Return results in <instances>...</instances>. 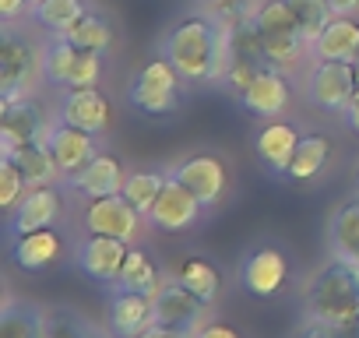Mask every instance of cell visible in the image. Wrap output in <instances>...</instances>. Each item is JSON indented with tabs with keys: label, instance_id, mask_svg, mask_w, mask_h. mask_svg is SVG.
<instances>
[{
	"label": "cell",
	"instance_id": "6da1fadb",
	"mask_svg": "<svg viewBox=\"0 0 359 338\" xmlns=\"http://www.w3.org/2000/svg\"><path fill=\"white\" fill-rule=\"evenodd\" d=\"M162 57L184 74L191 85H215L226 81V71L233 64V46L229 32L219 29L205 11L180 18L165 39H162Z\"/></svg>",
	"mask_w": 359,
	"mask_h": 338
},
{
	"label": "cell",
	"instance_id": "7a4b0ae2",
	"mask_svg": "<svg viewBox=\"0 0 359 338\" xmlns=\"http://www.w3.org/2000/svg\"><path fill=\"white\" fill-rule=\"evenodd\" d=\"M306 320L341 338L359 334V257L331 254L306 289Z\"/></svg>",
	"mask_w": 359,
	"mask_h": 338
},
{
	"label": "cell",
	"instance_id": "3957f363",
	"mask_svg": "<svg viewBox=\"0 0 359 338\" xmlns=\"http://www.w3.org/2000/svg\"><path fill=\"white\" fill-rule=\"evenodd\" d=\"M102 78V53L81 50L64 36H50L43 46V81L57 88H95Z\"/></svg>",
	"mask_w": 359,
	"mask_h": 338
},
{
	"label": "cell",
	"instance_id": "277c9868",
	"mask_svg": "<svg viewBox=\"0 0 359 338\" xmlns=\"http://www.w3.org/2000/svg\"><path fill=\"white\" fill-rule=\"evenodd\" d=\"M180 92H184V74L165 57H155L127 85V102L141 109L144 116H169L180 106Z\"/></svg>",
	"mask_w": 359,
	"mask_h": 338
},
{
	"label": "cell",
	"instance_id": "5b68a950",
	"mask_svg": "<svg viewBox=\"0 0 359 338\" xmlns=\"http://www.w3.org/2000/svg\"><path fill=\"white\" fill-rule=\"evenodd\" d=\"M36 74H43V50H36L18 29H4L0 32V95L22 99Z\"/></svg>",
	"mask_w": 359,
	"mask_h": 338
},
{
	"label": "cell",
	"instance_id": "8992f818",
	"mask_svg": "<svg viewBox=\"0 0 359 338\" xmlns=\"http://www.w3.org/2000/svg\"><path fill=\"white\" fill-rule=\"evenodd\" d=\"M148 226V215L141 208H134L123 194H109V198H92L85 205V229L99 233V236H116L123 243H137L141 233Z\"/></svg>",
	"mask_w": 359,
	"mask_h": 338
},
{
	"label": "cell",
	"instance_id": "52a82bcc",
	"mask_svg": "<svg viewBox=\"0 0 359 338\" xmlns=\"http://www.w3.org/2000/svg\"><path fill=\"white\" fill-rule=\"evenodd\" d=\"M355 95V67L345 60H313L306 71V99L317 109L341 113Z\"/></svg>",
	"mask_w": 359,
	"mask_h": 338
},
{
	"label": "cell",
	"instance_id": "ba28073f",
	"mask_svg": "<svg viewBox=\"0 0 359 338\" xmlns=\"http://www.w3.org/2000/svg\"><path fill=\"white\" fill-rule=\"evenodd\" d=\"M172 177L184 184L205 208H215L226 198V187H229L226 162L219 155H212V151H198V155L184 158V162L172 169Z\"/></svg>",
	"mask_w": 359,
	"mask_h": 338
},
{
	"label": "cell",
	"instance_id": "9c48e42d",
	"mask_svg": "<svg viewBox=\"0 0 359 338\" xmlns=\"http://www.w3.org/2000/svg\"><path fill=\"white\" fill-rule=\"evenodd\" d=\"M50 120L43 113L39 102H32L29 95L22 99H0V148L11 151L25 141H39L50 134Z\"/></svg>",
	"mask_w": 359,
	"mask_h": 338
},
{
	"label": "cell",
	"instance_id": "30bf717a",
	"mask_svg": "<svg viewBox=\"0 0 359 338\" xmlns=\"http://www.w3.org/2000/svg\"><path fill=\"white\" fill-rule=\"evenodd\" d=\"M201 215H205V205L176 177H169L165 191L158 194V201L148 212V226H155L162 233H187V229H194L201 222Z\"/></svg>",
	"mask_w": 359,
	"mask_h": 338
},
{
	"label": "cell",
	"instance_id": "8fae6325",
	"mask_svg": "<svg viewBox=\"0 0 359 338\" xmlns=\"http://www.w3.org/2000/svg\"><path fill=\"white\" fill-rule=\"evenodd\" d=\"M236 99H240V106H243L250 116L278 120V116L289 109V102H292L289 74H285V71H278V67H271V64H264V67L257 71L254 85H250L243 95H236Z\"/></svg>",
	"mask_w": 359,
	"mask_h": 338
},
{
	"label": "cell",
	"instance_id": "7c38bea8",
	"mask_svg": "<svg viewBox=\"0 0 359 338\" xmlns=\"http://www.w3.org/2000/svg\"><path fill=\"white\" fill-rule=\"evenodd\" d=\"M127 254H130V243H123V240H116V236L88 233L85 243L78 247V268H81L92 282H99V285H116Z\"/></svg>",
	"mask_w": 359,
	"mask_h": 338
},
{
	"label": "cell",
	"instance_id": "4fadbf2b",
	"mask_svg": "<svg viewBox=\"0 0 359 338\" xmlns=\"http://www.w3.org/2000/svg\"><path fill=\"white\" fill-rule=\"evenodd\" d=\"M208 303L191 292L180 278L162 282V289L155 292V324H169V327H184V331H198L205 320Z\"/></svg>",
	"mask_w": 359,
	"mask_h": 338
},
{
	"label": "cell",
	"instance_id": "5bb4252c",
	"mask_svg": "<svg viewBox=\"0 0 359 338\" xmlns=\"http://www.w3.org/2000/svg\"><path fill=\"white\" fill-rule=\"evenodd\" d=\"M285 278H289V261H285V254H282L278 247H257V250H250V254L243 257V264H240V282H243V289H247L250 296H261V299L275 296V292L285 285Z\"/></svg>",
	"mask_w": 359,
	"mask_h": 338
},
{
	"label": "cell",
	"instance_id": "9a60e30c",
	"mask_svg": "<svg viewBox=\"0 0 359 338\" xmlns=\"http://www.w3.org/2000/svg\"><path fill=\"white\" fill-rule=\"evenodd\" d=\"M64 215V194L46 184V187H29L22 205L11 212V236L36 233V229H53Z\"/></svg>",
	"mask_w": 359,
	"mask_h": 338
},
{
	"label": "cell",
	"instance_id": "2e32d148",
	"mask_svg": "<svg viewBox=\"0 0 359 338\" xmlns=\"http://www.w3.org/2000/svg\"><path fill=\"white\" fill-rule=\"evenodd\" d=\"M303 141V130L289 120H268L257 137H254V148H257V158L268 165V173L275 177H285L289 173V165L296 158V148Z\"/></svg>",
	"mask_w": 359,
	"mask_h": 338
},
{
	"label": "cell",
	"instance_id": "e0dca14e",
	"mask_svg": "<svg viewBox=\"0 0 359 338\" xmlns=\"http://www.w3.org/2000/svg\"><path fill=\"white\" fill-rule=\"evenodd\" d=\"M95 137H99V134H88V130H81V127H71V123H64V120H57V123L50 127L46 141H50V148H53V155H57V162H60L64 180L74 177V173H81V169L99 155V141H95Z\"/></svg>",
	"mask_w": 359,
	"mask_h": 338
},
{
	"label": "cell",
	"instance_id": "ac0fdd59",
	"mask_svg": "<svg viewBox=\"0 0 359 338\" xmlns=\"http://www.w3.org/2000/svg\"><path fill=\"white\" fill-rule=\"evenodd\" d=\"M57 120L81 127L88 134H102L109 127V102L99 88H64L60 106H57Z\"/></svg>",
	"mask_w": 359,
	"mask_h": 338
},
{
	"label": "cell",
	"instance_id": "d6986e66",
	"mask_svg": "<svg viewBox=\"0 0 359 338\" xmlns=\"http://www.w3.org/2000/svg\"><path fill=\"white\" fill-rule=\"evenodd\" d=\"M123 180H127L123 162H120L113 151H99V155L81 169V173L67 177V187L81 191L85 198H109V194H120V191H123Z\"/></svg>",
	"mask_w": 359,
	"mask_h": 338
},
{
	"label": "cell",
	"instance_id": "ffe728a7",
	"mask_svg": "<svg viewBox=\"0 0 359 338\" xmlns=\"http://www.w3.org/2000/svg\"><path fill=\"white\" fill-rule=\"evenodd\" d=\"M151 324H155V296L116 289V296L109 303V327H113V334L116 338H137Z\"/></svg>",
	"mask_w": 359,
	"mask_h": 338
},
{
	"label": "cell",
	"instance_id": "44dd1931",
	"mask_svg": "<svg viewBox=\"0 0 359 338\" xmlns=\"http://www.w3.org/2000/svg\"><path fill=\"white\" fill-rule=\"evenodd\" d=\"M310 57L313 60H345V64H355L359 60V22L352 15H334L327 22V29L310 43Z\"/></svg>",
	"mask_w": 359,
	"mask_h": 338
},
{
	"label": "cell",
	"instance_id": "7402d4cb",
	"mask_svg": "<svg viewBox=\"0 0 359 338\" xmlns=\"http://www.w3.org/2000/svg\"><path fill=\"white\" fill-rule=\"evenodd\" d=\"M4 155H11V162L25 173L29 187H46V184H53L57 177H64V173H60V162H57V155H53V148H50L46 137L25 141V144H18V148H11V151H4Z\"/></svg>",
	"mask_w": 359,
	"mask_h": 338
},
{
	"label": "cell",
	"instance_id": "603a6c76",
	"mask_svg": "<svg viewBox=\"0 0 359 338\" xmlns=\"http://www.w3.org/2000/svg\"><path fill=\"white\" fill-rule=\"evenodd\" d=\"M60 250H64V243H60V236H57L53 229L22 233V236H15V243H11V257H15V264L25 268V271H43V268H50V264L60 257Z\"/></svg>",
	"mask_w": 359,
	"mask_h": 338
},
{
	"label": "cell",
	"instance_id": "cb8c5ba5",
	"mask_svg": "<svg viewBox=\"0 0 359 338\" xmlns=\"http://www.w3.org/2000/svg\"><path fill=\"white\" fill-rule=\"evenodd\" d=\"M331 151H334V144H331V137L327 134H320V130H310V134H303V141H299V148H296V158H292V165H289V180H313V177H320L324 173V165L331 162Z\"/></svg>",
	"mask_w": 359,
	"mask_h": 338
},
{
	"label": "cell",
	"instance_id": "d4e9b609",
	"mask_svg": "<svg viewBox=\"0 0 359 338\" xmlns=\"http://www.w3.org/2000/svg\"><path fill=\"white\" fill-rule=\"evenodd\" d=\"M327 243H331V254L359 257V198H348L345 205L331 212Z\"/></svg>",
	"mask_w": 359,
	"mask_h": 338
},
{
	"label": "cell",
	"instance_id": "484cf974",
	"mask_svg": "<svg viewBox=\"0 0 359 338\" xmlns=\"http://www.w3.org/2000/svg\"><path fill=\"white\" fill-rule=\"evenodd\" d=\"M0 338H50V320L32 303H8L0 313Z\"/></svg>",
	"mask_w": 359,
	"mask_h": 338
},
{
	"label": "cell",
	"instance_id": "4316f807",
	"mask_svg": "<svg viewBox=\"0 0 359 338\" xmlns=\"http://www.w3.org/2000/svg\"><path fill=\"white\" fill-rule=\"evenodd\" d=\"M116 289H127V292H141V296H155L162 289V275L155 268V261L141 250V247H130L127 261H123V271L116 278Z\"/></svg>",
	"mask_w": 359,
	"mask_h": 338
},
{
	"label": "cell",
	"instance_id": "83f0119b",
	"mask_svg": "<svg viewBox=\"0 0 359 338\" xmlns=\"http://www.w3.org/2000/svg\"><path fill=\"white\" fill-rule=\"evenodd\" d=\"M310 50V39L303 32H264V64L278 71H296Z\"/></svg>",
	"mask_w": 359,
	"mask_h": 338
},
{
	"label": "cell",
	"instance_id": "f1b7e54d",
	"mask_svg": "<svg viewBox=\"0 0 359 338\" xmlns=\"http://www.w3.org/2000/svg\"><path fill=\"white\" fill-rule=\"evenodd\" d=\"M85 11V0H39L32 8V22L43 25L50 36H64Z\"/></svg>",
	"mask_w": 359,
	"mask_h": 338
},
{
	"label": "cell",
	"instance_id": "f546056e",
	"mask_svg": "<svg viewBox=\"0 0 359 338\" xmlns=\"http://www.w3.org/2000/svg\"><path fill=\"white\" fill-rule=\"evenodd\" d=\"M169 177L172 173H158V169H137V173H127V180H123V198L134 205V208H141L144 215L151 212V205L158 201V194L165 191V184H169Z\"/></svg>",
	"mask_w": 359,
	"mask_h": 338
},
{
	"label": "cell",
	"instance_id": "4dcf8cb0",
	"mask_svg": "<svg viewBox=\"0 0 359 338\" xmlns=\"http://www.w3.org/2000/svg\"><path fill=\"white\" fill-rule=\"evenodd\" d=\"M176 278L184 282L191 292H198L205 303H215V299H219L222 278H219V268H215L212 261H205V257H187V261H180Z\"/></svg>",
	"mask_w": 359,
	"mask_h": 338
},
{
	"label": "cell",
	"instance_id": "1f68e13d",
	"mask_svg": "<svg viewBox=\"0 0 359 338\" xmlns=\"http://www.w3.org/2000/svg\"><path fill=\"white\" fill-rule=\"evenodd\" d=\"M64 39H71L74 46H81V50H95V53H106L109 46H113V25L102 18V15H95V11H85L67 32H64Z\"/></svg>",
	"mask_w": 359,
	"mask_h": 338
},
{
	"label": "cell",
	"instance_id": "d6a6232c",
	"mask_svg": "<svg viewBox=\"0 0 359 338\" xmlns=\"http://www.w3.org/2000/svg\"><path fill=\"white\" fill-rule=\"evenodd\" d=\"M289 8H292V15H296V22H299V29H303V36L313 43L324 29H327V22L334 18V8H331V0H289Z\"/></svg>",
	"mask_w": 359,
	"mask_h": 338
},
{
	"label": "cell",
	"instance_id": "836d02e7",
	"mask_svg": "<svg viewBox=\"0 0 359 338\" xmlns=\"http://www.w3.org/2000/svg\"><path fill=\"white\" fill-rule=\"evenodd\" d=\"M254 22L261 32H303L289 8V0H261L254 11Z\"/></svg>",
	"mask_w": 359,
	"mask_h": 338
},
{
	"label": "cell",
	"instance_id": "e575fe53",
	"mask_svg": "<svg viewBox=\"0 0 359 338\" xmlns=\"http://www.w3.org/2000/svg\"><path fill=\"white\" fill-rule=\"evenodd\" d=\"M219 29H226V32H233L236 25H243V22H250L254 18V4L250 0H205V8H201Z\"/></svg>",
	"mask_w": 359,
	"mask_h": 338
},
{
	"label": "cell",
	"instance_id": "d590c367",
	"mask_svg": "<svg viewBox=\"0 0 359 338\" xmlns=\"http://www.w3.org/2000/svg\"><path fill=\"white\" fill-rule=\"evenodd\" d=\"M29 194V180L25 173L11 162V155H0V208L15 212L22 205V198Z\"/></svg>",
	"mask_w": 359,
	"mask_h": 338
},
{
	"label": "cell",
	"instance_id": "8d00e7d4",
	"mask_svg": "<svg viewBox=\"0 0 359 338\" xmlns=\"http://www.w3.org/2000/svg\"><path fill=\"white\" fill-rule=\"evenodd\" d=\"M264 64L261 60H243V57H233V64H229V71H226V85L236 92V95H243L250 85H254V78H257V71H261Z\"/></svg>",
	"mask_w": 359,
	"mask_h": 338
},
{
	"label": "cell",
	"instance_id": "74e56055",
	"mask_svg": "<svg viewBox=\"0 0 359 338\" xmlns=\"http://www.w3.org/2000/svg\"><path fill=\"white\" fill-rule=\"evenodd\" d=\"M50 338H99V331H92L78 317H57L50 320Z\"/></svg>",
	"mask_w": 359,
	"mask_h": 338
},
{
	"label": "cell",
	"instance_id": "f35d334b",
	"mask_svg": "<svg viewBox=\"0 0 359 338\" xmlns=\"http://www.w3.org/2000/svg\"><path fill=\"white\" fill-rule=\"evenodd\" d=\"M194 338H243V334L233 324H226V320H208V324H201L194 331Z\"/></svg>",
	"mask_w": 359,
	"mask_h": 338
},
{
	"label": "cell",
	"instance_id": "ab89813d",
	"mask_svg": "<svg viewBox=\"0 0 359 338\" xmlns=\"http://www.w3.org/2000/svg\"><path fill=\"white\" fill-rule=\"evenodd\" d=\"M22 15H32V0H0V18L15 22Z\"/></svg>",
	"mask_w": 359,
	"mask_h": 338
},
{
	"label": "cell",
	"instance_id": "60d3db41",
	"mask_svg": "<svg viewBox=\"0 0 359 338\" xmlns=\"http://www.w3.org/2000/svg\"><path fill=\"white\" fill-rule=\"evenodd\" d=\"M137 338H194V331H184V327H169V324H151L144 334Z\"/></svg>",
	"mask_w": 359,
	"mask_h": 338
},
{
	"label": "cell",
	"instance_id": "b9f144b4",
	"mask_svg": "<svg viewBox=\"0 0 359 338\" xmlns=\"http://www.w3.org/2000/svg\"><path fill=\"white\" fill-rule=\"evenodd\" d=\"M341 120H345V127L352 130V134H359V92L352 95V102L341 109Z\"/></svg>",
	"mask_w": 359,
	"mask_h": 338
},
{
	"label": "cell",
	"instance_id": "7bdbcfd3",
	"mask_svg": "<svg viewBox=\"0 0 359 338\" xmlns=\"http://www.w3.org/2000/svg\"><path fill=\"white\" fill-rule=\"evenodd\" d=\"M299 338H341V334H338V331H327V327H320V324H310V320H306V331H303Z\"/></svg>",
	"mask_w": 359,
	"mask_h": 338
},
{
	"label": "cell",
	"instance_id": "ee69618b",
	"mask_svg": "<svg viewBox=\"0 0 359 338\" xmlns=\"http://www.w3.org/2000/svg\"><path fill=\"white\" fill-rule=\"evenodd\" d=\"M334 15H355L359 11V0H331Z\"/></svg>",
	"mask_w": 359,
	"mask_h": 338
},
{
	"label": "cell",
	"instance_id": "f6af8a7d",
	"mask_svg": "<svg viewBox=\"0 0 359 338\" xmlns=\"http://www.w3.org/2000/svg\"><path fill=\"white\" fill-rule=\"evenodd\" d=\"M352 67H355V92H359V60H355Z\"/></svg>",
	"mask_w": 359,
	"mask_h": 338
},
{
	"label": "cell",
	"instance_id": "bcb514c9",
	"mask_svg": "<svg viewBox=\"0 0 359 338\" xmlns=\"http://www.w3.org/2000/svg\"><path fill=\"white\" fill-rule=\"evenodd\" d=\"M36 4H39V0H32V8H36Z\"/></svg>",
	"mask_w": 359,
	"mask_h": 338
},
{
	"label": "cell",
	"instance_id": "7dc6e473",
	"mask_svg": "<svg viewBox=\"0 0 359 338\" xmlns=\"http://www.w3.org/2000/svg\"><path fill=\"white\" fill-rule=\"evenodd\" d=\"M355 184H359V173H355Z\"/></svg>",
	"mask_w": 359,
	"mask_h": 338
}]
</instances>
